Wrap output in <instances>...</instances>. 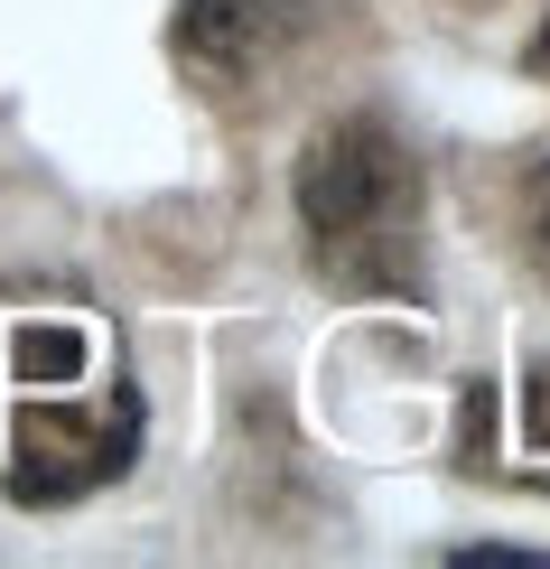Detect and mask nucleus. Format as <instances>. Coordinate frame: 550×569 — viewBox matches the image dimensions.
<instances>
[{"mask_svg": "<svg viewBox=\"0 0 550 569\" xmlns=\"http://www.w3.org/2000/svg\"><path fill=\"white\" fill-rule=\"evenodd\" d=\"M429 187L382 112H337L299 150V233L327 290L346 299H420L429 290Z\"/></svg>", "mask_w": 550, "mask_h": 569, "instance_id": "obj_2", "label": "nucleus"}, {"mask_svg": "<svg viewBox=\"0 0 550 569\" xmlns=\"http://www.w3.org/2000/svg\"><path fill=\"white\" fill-rule=\"evenodd\" d=\"M346 0H178V66L214 93L261 84L337 19Z\"/></svg>", "mask_w": 550, "mask_h": 569, "instance_id": "obj_3", "label": "nucleus"}, {"mask_svg": "<svg viewBox=\"0 0 550 569\" xmlns=\"http://www.w3.org/2000/svg\"><path fill=\"white\" fill-rule=\"evenodd\" d=\"M522 233H532V262L550 271V159H532V178H522Z\"/></svg>", "mask_w": 550, "mask_h": 569, "instance_id": "obj_4", "label": "nucleus"}, {"mask_svg": "<svg viewBox=\"0 0 550 569\" xmlns=\"http://www.w3.org/2000/svg\"><path fill=\"white\" fill-rule=\"evenodd\" d=\"M522 430H532V448H550V365L532 373V392H522Z\"/></svg>", "mask_w": 550, "mask_h": 569, "instance_id": "obj_5", "label": "nucleus"}, {"mask_svg": "<svg viewBox=\"0 0 550 569\" xmlns=\"http://www.w3.org/2000/svg\"><path fill=\"white\" fill-rule=\"evenodd\" d=\"M532 76H550V19H541V38H532Z\"/></svg>", "mask_w": 550, "mask_h": 569, "instance_id": "obj_6", "label": "nucleus"}, {"mask_svg": "<svg viewBox=\"0 0 550 569\" xmlns=\"http://www.w3.org/2000/svg\"><path fill=\"white\" fill-rule=\"evenodd\" d=\"M0 383H10L0 486L19 505H76V495L112 486L140 458V392H131L122 346H112L103 318L19 308L0 327Z\"/></svg>", "mask_w": 550, "mask_h": 569, "instance_id": "obj_1", "label": "nucleus"}]
</instances>
